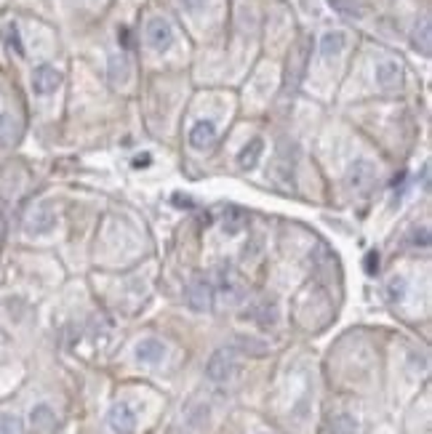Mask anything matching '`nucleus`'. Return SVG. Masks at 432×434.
Here are the masks:
<instances>
[{"label":"nucleus","instance_id":"24","mask_svg":"<svg viewBox=\"0 0 432 434\" xmlns=\"http://www.w3.org/2000/svg\"><path fill=\"white\" fill-rule=\"evenodd\" d=\"M411 245H417V248H430V229H427V226H417V229L411 232Z\"/></svg>","mask_w":432,"mask_h":434},{"label":"nucleus","instance_id":"26","mask_svg":"<svg viewBox=\"0 0 432 434\" xmlns=\"http://www.w3.org/2000/svg\"><path fill=\"white\" fill-rule=\"evenodd\" d=\"M337 8L344 13H355V16H358V3H352V0H337Z\"/></svg>","mask_w":432,"mask_h":434},{"label":"nucleus","instance_id":"14","mask_svg":"<svg viewBox=\"0 0 432 434\" xmlns=\"http://www.w3.org/2000/svg\"><path fill=\"white\" fill-rule=\"evenodd\" d=\"M344 46H347V35L344 32H325L320 38V56L323 59H334V56L344 51Z\"/></svg>","mask_w":432,"mask_h":434},{"label":"nucleus","instance_id":"29","mask_svg":"<svg viewBox=\"0 0 432 434\" xmlns=\"http://www.w3.org/2000/svg\"><path fill=\"white\" fill-rule=\"evenodd\" d=\"M403 182H405V171H400L398 176H395V179H392V187H400Z\"/></svg>","mask_w":432,"mask_h":434},{"label":"nucleus","instance_id":"10","mask_svg":"<svg viewBox=\"0 0 432 434\" xmlns=\"http://www.w3.org/2000/svg\"><path fill=\"white\" fill-rule=\"evenodd\" d=\"M54 224H56L54 211H51L48 205H43V208H38V211L27 219V232L29 235H46V232H51Z\"/></svg>","mask_w":432,"mask_h":434},{"label":"nucleus","instance_id":"22","mask_svg":"<svg viewBox=\"0 0 432 434\" xmlns=\"http://www.w3.org/2000/svg\"><path fill=\"white\" fill-rule=\"evenodd\" d=\"M238 346L243 352H251V355H264L267 352V344L257 341V339H238Z\"/></svg>","mask_w":432,"mask_h":434},{"label":"nucleus","instance_id":"25","mask_svg":"<svg viewBox=\"0 0 432 434\" xmlns=\"http://www.w3.org/2000/svg\"><path fill=\"white\" fill-rule=\"evenodd\" d=\"M365 272H368V275H377L379 272V253L377 250L365 253Z\"/></svg>","mask_w":432,"mask_h":434},{"label":"nucleus","instance_id":"5","mask_svg":"<svg viewBox=\"0 0 432 434\" xmlns=\"http://www.w3.org/2000/svg\"><path fill=\"white\" fill-rule=\"evenodd\" d=\"M109 426L115 434H134L136 432V413L128 402H115L109 410Z\"/></svg>","mask_w":432,"mask_h":434},{"label":"nucleus","instance_id":"15","mask_svg":"<svg viewBox=\"0 0 432 434\" xmlns=\"http://www.w3.org/2000/svg\"><path fill=\"white\" fill-rule=\"evenodd\" d=\"M262 152H264V142H262V139H251V142L241 149V155H238L241 168H245V171L257 168V163L262 160Z\"/></svg>","mask_w":432,"mask_h":434},{"label":"nucleus","instance_id":"8","mask_svg":"<svg viewBox=\"0 0 432 434\" xmlns=\"http://www.w3.org/2000/svg\"><path fill=\"white\" fill-rule=\"evenodd\" d=\"M216 142V126L211 120H201L189 131V147L192 149H211Z\"/></svg>","mask_w":432,"mask_h":434},{"label":"nucleus","instance_id":"27","mask_svg":"<svg viewBox=\"0 0 432 434\" xmlns=\"http://www.w3.org/2000/svg\"><path fill=\"white\" fill-rule=\"evenodd\" d=\"M182 6H184L187 11H198L203 6V0H182Z\"/></svg>","mask_w":432,"mask_h":434},{"label":"nucleus","instance_id":"4","mask_svg":"<svg viewBox=\"0 0 432 434\" xmlns=\"http://www.w3.org/2000/svg\"><path fill=\"white\" fill-rule=\"evenodd\" d=\"M147 43L149 48H155V51H168L171 46H174V27L168 25L163 16H155V19H149L147 25Z\"/></svg>","mask_w":432,"mask_h":434},{"label":"nucleus","instance_id":"17","mask_svg":"<svg viewBox=\"0 0 432 434\" xmlns=\"http://www.w3.org/2000/svg\"><path fill=\"white\" fill-rule=\"evenodd\" d=\"M29 421H32V426H35L38 432H48V429H54L56 419L48 405H38V408L29 413Z\"/></svg>","mask_w":432,"mask_h":434},{"label":"nucleus","instance_id":"2","mask_svg":"<svg viewBox=\"0 0 432 434\" xmlns=\"http://www.w3.org/2000/svg\"><path fill=\"white\" fill-rule=\"evenodd\" d=\"M214 285H211V280H205V277H195L192 283L187 285L184 290V301L192 312H211V306H214Z\"/></svg>","mask_w":432,"mask_h":434},{"label":"nucleus","instance_id":"21","mask_svg":"<svg viewBox=\"0 0 432 434\" xmlns=\"http://www.w3.org/2000/svg\"><path fill=\"white\" fill-rule=\"evenodd\" d=\"M0 434H22V421L11 413H0Z\"/></svg>","mask_w":432,"mask_h":434},{"label":"nucleus","instance_id":"3","mask_svg":"<svg viewBox=\"0 0 432 434\" xmlns=\"http://www.w3.org/2000/svg\"><path fill=\"white\" fill-rule=\"evenodd\" d=\"M374 179H377L374 163L371 160H355L350 165V171H347L344 184L350 187L352 192H368V187L374 184Z\"/></svg>","mask_w":432,"mask_h":434},{"label":"nucleus","instance_id":"9","mask_svg":"<svg viewBox=\"0 0 432 434\" xmlns=\"http://www.w3.org/2000/svg\"><path fill=\"white\" fill-rule=\"evenodd\" d=\"M248 317H251L257 325H262V328H272V325L278 323V304L270 301V299H264V301H259L251 306Z\"/></svg>","mask_w":432,"mask_h":434},{"label":"nucleus","instance_id":"1","mask_svg":"<svg viewBox=\"0 0 432 434\" xmlns=\"http://www.w3.org/2000/svg\"><path fill=\"white\" fill-rule=\"evenodd\" d=\"M238 370V349L235 346H224V349H216L208 365H205V376L214 384H224L230 381Z\"/></svg>","mask_w":432,"mask_h":434},{"label":"nucleus","instance_id":"20","mask_svg":"<svg viewBox=\"0 0 432 434\" xmlns=\"http://www.w3.org/2000/svg\"><path fill=\"white\" fill-rule=\"evenodd\" d=\"M243 211H238V208H230V219L224 216V232L227 235H238L241 229H243Z\"/></svg>","mask_w":432,"mask_h":434},{"label":"nucleus","instance_id":"6","mask_svg":"<svg viewBox=\"0 0 432 434\" xmlns=\"http://www.w3.org/2000/svg\"><path fill=\"white\" fill-rule=\"evenodd\" d=\"M377 86L382 91H398L403 86V67L398 62H379L377 65Z\"/></svg>","mask_w":432,"mask_h":434},{"label":"nucleus","instance_id":"7","mask_svg":"<svg viewBox=\"0 0 432 434\" xmlns=\"http://www.w3.org/2000/svg\"><path fill=\"white\" fill-rule=\"evenodd\" d=\"M59 86H62V72L56 67L41 65L32 72V88H35V93L46 96V93H54Z\"/></svg>","mask_w":432,"mask_h":434},{"label":"nucleus","instance_id":"28","mask_svg":"<svg viewBox=\"0 0 432 434\" xmlns=\"http://www.w3.org/2000/svg\"><path fill=\"white\" fill-rule=\"evenodd\" d=\"M149 160H152V158H149V155H139V158L134 160V168H147Z\"/></svg>","mask_w":432,"mask_h":434},{"label":"nucleus","instance_id":"19","mask_svg":"<svg viewBox=\"0 0 432 434\" xmlns=\"http://www.w3.org/2000/svg\"><path fill=\"white\" fill-rule=\"evenodd\" d=\"M405 288H408L405 277H392L390 283H387V299H390V301H403Z\"/></svg>","mask_w":432,"mask_h":434},{"label":"nucleus","instance_id":"18","mask_svg":"<svg viewBox=\"0 0 432 434\" xmlns=\"http://www.w3.org/2000/svg\"><path fill=\"white\" fill-rule=\"evenodd\" d=\"M16 139V123L11 115H0V144H11Z\"/></svg>","mask_w":432,"mask_h":434},{"label":"nucleus","instance_id":"23","mask_svg":"<svg viewBox=\"0 0 432 434\" xmlns=\"http://www.w3.org/2000/svg\"><path fill=\"white\" fill-rule=\"evenodd\" d=\"M6 40H8V46H11L16 53H25V48H22V38H19V29H16L14 22L6 25Z\"/></svg>","mask_w":432,"mask_h":434},{"label":"nucleus","instance_id":"16","mask_svg":"<svg viewBox=\"0 0 432 434\" xmlns=\"http://www.w3.org/2000/svg\"><path fill=\"white\" fill-rule=\"evenodd\" d=\"M358 432V419H352L350 413H339L334 419H328V434H355Z\"/></svg>","mask_w":432,"mask_h":434},{"label":"nucleus","instance_id":"12","mask_svg":"<svg viewBox=\"0 0 432 434\" xmlns=\"http://www.w3.org/2000/svg\"><path fill=\"white\" fill-rule=\"evenodd\" d=\"M163 357H166V346H163L158 339H144V341L136 346V360H139V362L158 365Z\"/></svg>","mask_w":432,"mask_h":434},{"label":"nucleus","instance_id":"13","mask_svg":"<svg viewBox=\"0 0 432 434\" xmlns=\"http://www.w3.org/2000/svg\"><path fill=\"white\" fill-rule=\"evenodd\" d=\"M219 290L224 293V299H227L230 304L243 299V285H241L238 277L230 272V266H222V275H219Z\"/></svg>","mask_w":432,"mask_h":434},{"label":"nucleus","instance_id":"11","mask_svg":"<svg viewBox=\"0 0 432 434\" xmlns=\"http://www.w3.org/2000/svg\"><path fill=\"white\" fill-rule=\"evenodd\" d=\"M411 43H414V48L419 53H424V56H430L432 51V27H430V16H421L414 27V35H411Z\"/></svg>","mask_w":432,"mask_h":434}]
</instances>
